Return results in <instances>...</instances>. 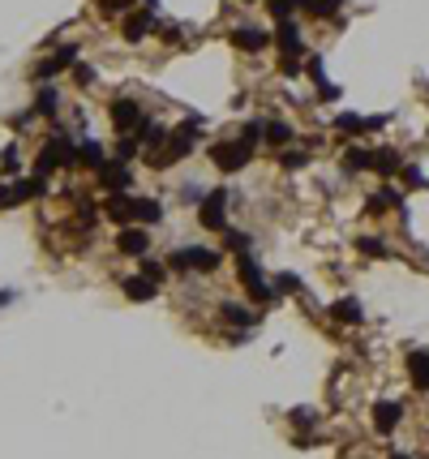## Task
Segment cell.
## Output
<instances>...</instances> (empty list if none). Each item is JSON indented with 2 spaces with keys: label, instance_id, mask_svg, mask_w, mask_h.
<instances>
[{
  "label": "cell",
  "instance_id": "cell-1",
  "mask_svg": "<svg viewBox=\"0 0 429 459\" xmlns=\"http://www.w3.org/2000/svg\"><path fill=\"white\" fill-rule=\"evenodd\" d=\"M211 159L219 172H245L249 159H254V142H245V138H232V142H219L211 150Z\"/></svg>",
  "mask_w": 429,
  "mask_h": 459
},
{
  "label": "cell",
  "instance_id": "cell-2",
  "mask_svg": "<svg viewBox=\"0 0 429 459\" xmlns=\"http://www.w3.org/2000/svg\"><path fill=\"white\" fill-rule=\"evenodd\" d=\"M168 266L172 271H202V275H211L215 266H219V253H211V249H176L172 258H168Z\"/></svg>",
  "mask_w": 429,
  "mask_h": 459
},
{
  "label": "cell",
  "instance_id": "cell-3",
  "mask_svg": "<svg viewBox=\"0 0 429 459\" xmlns=\"http://www.w3.org/2000/svg\"><path fill=\"white\" fill-rule=\"evenodd\" d=\"M197 223L207 227V232H223V223H228V193L223 189L207 193V202H202V211H197Z\"/></svg>",
  "mask_w": 429,
  "mask_h": 459
},
{
  "label": "cell",
  "instance_id": "cell-4",
  "mask_svg": "<svg viewBox=\"0 0 429 459\" xmlns=\"http://www.w3.org/2000/svg\"><path fill=\"white\" fill-rule=\"evenodd\" d=\"M193 142H197V120H185L176 134H168V146H163L159 163H176V159H185L189 150H193Z\"/></svg>",
  "mask_w": 429,
  "mask_h": 459
},
{
  "label": "cell",
  "instance_id": "cell-5",
  "mask_svg": "<svg viewBox=\"0 0 429 459\" xmlns=\"http://www.w3.org/2000/svg\"><path fill=\"white\" fill-rule=\"evenodd\" d=\"M236 266H241V279H245V288H249V296H254V300H270V296H275V292L266 288V279H262V266L249 258V249L241 253Z\"/></svg>",
  "mask_w": 429,
  "mask_h": 459
},
{
  "label": "cell",
  "instance_id": "cell-6",
  "mask_svg": "<svg viewBox=\"0 0 429 459\" xmlns=\"http://www.w3.org/2000/svg\"><path fill=\"white\" fill-rule=\"evenodd\" d=\"M112 124H116L120 134L138 129V124H142V108L133 104V99H116V104H112Z\"/></svg>",
  "mask_w": 429,
  "mask_h": 459
},
{
  "label": "cell",
  "instance_id": "cell-7",
  "mask_svg": "<svg viewBox=\"0 0 429 459\" xmlns=\"http://www.w3.org/2000/svg\"><path fill=\"white\" fill-rule=\"evenodd\" d=\"M146 245H150L146 227H120V232H116V249H120V253H133V258H142Z\"/></svg>",
  "mask_w": 429,
  "mask_h": 459
},
{
  "label": "cell",
  "instance_id": "cell-8",
  "mask_svg": "<svg viewBox=\"0 0 429 459\" xmlns=\"http://www.w3.org/2000/svg\"><path fill=\"white\" fill-rule=\"evenodd\" d=\"M73 61H78V47H60V52H56L52 61H39V65H35V78H39V82H47V78H56V73H60L65 65H73Z\"/></svg>",
  "mask_w": 429,
  "mask_h": 459
},
{
  "label": "cell",
  "instance_id": "cell-9",
  "mask_svg": "<svg viewBox=\"0 0 429 459\" xmlns=\"http://www.w3.org/2000/svg\"><path fill=\"white\" fill-rule=\"evenodd\" d=\"M150 31H155V13H133L129 9V17H124V39H129V43H138V39H146Z\"/></svg>",
  "mask_w": 429,
  "mask_h": 459
},
{
  "label": "cell",
  "instance_id": "cell-10",
  "mask_svg": "<svg viewBox=\"0 0 429 459\" xmlns=\"http://www.w3.org/2000/svg\"><path fill=\"white\" fill-rule=\"evenodd\" d=\"M399 417H403V408H399L395 399H382V403L373 408V429H378V433H391V429L399 425Z\"/></svg>",
  "mask_w": 429,
  "mask_h": 459
},
{
  "label": "cell",
  "instance_id": "cell-11",
  "mask_svg": "<svg viewBox=\"0 0 429 459\" xmlns=\"http://www.w3.org/2000/svg\"><path fill=\"white\" fill-rule=\"evenodd\" d=\"M138 142L146 146V155L155 159V150L168 142V129H163V124H155V120H142V124H138Z\"/></svg>",
  "mask_w": 429,
  "mask_h": 459
},
{
  "label": "cell",
  "instance_id": "cell-12",
  "mask_svg": "<svg viewBox=\"0 0 429 459\" xmlns=\"http://www.w3.org/2000/svg\"><path fill=\"white\" fill-rule=\"evenodd\" d=\"M232 43L241 47V52H262V47H270V35L254 31V26H241V31H232Z\"/></svg>",
  "mask_w": 429,
  "mask_h": 459
},
{
  "label": "cell",
  "instance_id": "cell-13",
  "mask_svg": "<svg viewBox=\"0 0 429 459\" xmlns=\"http://www.w3.org/2000/svg\"><path fill=\"white\" fill-rule=\"evenodd\" d=\"M155 292H159V284L150 275H129V279H124V296H129V300H150Z\"/></svg>",
  "mask_w": 429,
  "mask_h": 459
},
{
  "label": "cell",
  "instance_id": "cell-14",
  "mask_svg": "<svg viewBox=\"0 0 429 459\" xmlns=\"http://www.w3.org/2000/svg\"><path fill=\"white\" fill-rule=\"evenodd\" d=\"M99 176H104V185H108L112 193H124V189H129V168H124L120 159H116V163H104V168H99Z\"/></svg>",
  "mask_w": 429,
  "mask_h": 459
},
{
  "label": "cell",
  "instance_id": "cell-15",
  "mask_svg": "<svg viewBox=\"0 0 429 459\" xmlns=\"http://www.w3.org/2000/svg\"><path fill=\"white\" fill-rule=\"evenodd\" d=\"M408 373L416 391H429V352H408Z\"/></svg>",
  "mask_w": 429,
  "mask_h": 459
},
{
  "label": "cell",
  "instance_id": "cell-16",
  "mask_svg": "<svg viewBox=\"0 0 429 459\" xmlns=\"http://www.w3.org/2000/svg\"><path fill=\"white\" fill-rule=\"evenodd\" d=\"M275 43H280L288 56H300V31H296V22H292V17L280 22V31H275Z\"/></svg>",
  "mask_w": 429,
  "mask_h": 459
},
{
  "label": "cell",
  "instance_id": "cell-17",
  "mask_svg": "<svg viewBox=\"0 0 429 459\" xmlns=\"http://www.w3.org/2000/svg\"><path fill=\"white\" fill-rule=\"evenodd\" d=\"M108 219H116V223L124 227V223L133 219V198H129V193H112V198H108Z\"/></svg>",
  "mask_w": 429,
  "mask_h": 459
},
{
  "label": "cell",
  "instance_id": "cell-18",
  "mask_svg": "<svg viewBox=\"0 0 429 459\" xmlns=\"http://www.w3.org/2000/svg\"><path fill=\"white\" fill-rule=\"evenodd\" d=\"M331 318H335V322H348V326H357V322L365 318V309H361V300H352V296H343V300H335V309H331Z\"/></svg>",
  "mask_w": 429,
  "mask_h": 459
},
{
  "label": "cell",
  "instance_id": "cell-19",
  "mask_svg": "<svg viewBox=\"0 0 429 459\" xmlns=\"http://www.w3.org/2000/svg\"><path fill=\"white\" fill-rule=\"evenodd\" d=\"M403 163H399V150L382 146V150H373V172H382V176H395Z\"/></svg>",
  "mask_w": 429,
  "mask_h": 459
},
{
  "label": "cell",
  "instance_id": "cell-20",
  "mask_svg": "<svg viewBox=\"0 0 429 459\" xmlns=\"http://www.w3.org/2000/svg\"><path fill=\"white\" fill-rule=\"evenodd\" d=\"M133 219H142V223H159V219H163V207H159L155 198H138V202H133Z\"/></svg>",
  "mask_w": 429,
  "mask_h": 459
},
{
  "label": "cell",
  "instance_id": "cell-21",
  "mask_svg": "<svg viewBox=\"0 0 429 459\" xmlns=\"http://www.w3.org/2000/svg\"><path fill=\"white\" fill-rule=\"evenodd\" d=\"M343 168H348V172H365V168H373V155H369V150H361V146H348Z\"/></svg>",
  "mask_w": 429,
  "mask_h": 459
},
{
  "label": "cell",
  "instance_id": "cell-22",
  "mask_svg": "<svg viewBox=\"0 0 429 459\" xmlns=\"http://www.w3.org/2000/svg\"><path fill=\"white\" fill-rule=\"evenodd\" d=\"M223 322H232V326H254V314L245 309V305H223Z\"/></svg>",
  "mask_w": 429,
  "mask_h": 459
},
{
  "label": "cell",
  "instance_id": "cell-23",
  "mask_svg": "<svg viewBox=\"0 0 429 459\" xmlns=\"http://www.w3.org/2000/svg\"><path fill=\"white\" fill-rule=\"evenodd\" d=\"M335 129H339V134H361L365 120H361L357 112H339V116H335Z\"/></svg>",
  "mask_w": 429,
  "mask_h": 459
},
{
  "label": "cell",
  "instance_id": "cell-24",
  "mask_svg": "<svg viewBox=\"0 0 429 459\" xmlns=\"http://www.w3.org/2000/svg\"><path fill=\"white\" fill-rule=\"evenodd\" d=\"M387 207H399V193H395V189H382V193L369 198V211H373V215H382Z\"/></svg>",
  "mask_w": 429,
  "mask_h": 459
},
{
  "label": "cell",
  "instance_id": "cell-25",
  "mask_svg": "<svg viewBox=\"0 0 429 459\" xmlns=\"http://www.w3.org/2000/svg\"><path fill=\"white\" fill-rule=\"evenodd\" d=\"M266 142H270V146H284V142H292V129H288L284 120H270V124H266Z\"/></svg>",
  "mask_w": 429,
  "mask_h": 459
},
{
  "label": "cell",
  "instance_id": "cell-26",
  "mask_svg": "<svg viewBox=\"0 0 429 459\" xmlns=\"http://www.w3.org/2000/svg\"><path fill=\"white\" fill-rule=\"evenodd\" d=\"M56 104H60L56 90H52V86H43V90H39V99H35V112H39V116H47V112H56Z\"/></svg>",
  "mask_w": 429,
  "mask_h": 459
},
{
  "label": "cell",
  "instance_id": "cell-27",
  "mask_svg": "<svg viewBox=\"0 0 429 459\" xmlns=\"http://www.w3.org/2000/svg\"><path fill=\"white\" fill-rule=\"evenodd\" d=\"M78 163H90V168H104V150H99L95 142L78 146Z\"/></svg>",
  "mask_w": 429,
  "mask_h": 459
},
{
  "label": "cell",
  "instance_id": "cell-28",
  "mask_svg": "<svg viewBox=\"0 0 429 459\" xmlns=\"http://www.w3.org/2000/svg\"><path fill=\"white\" fill-rule=\"evenodd\" d=\"M357 249H361V253H369V258H387V245L378 241V236H361V241H357Z\"/></svg>",
  "mask_w": 429,
  "mask_h": 459
},
{
  "label": "cell",
  "instance_id": "cell-29",
  "mask_svg": "<svg viewBox=\"0 0 429 459\" xmlns=\"http://www.w3.org/2000/svg\"><path fill=\"white\" fill-rule=\"evenodd\" d=\"M300 5H305L314 17H326V13H335V9H339V0H300Z\"/></svg>",
  "mask_w": 429,
  "mask_h": 459
},
{
  "label": "cell",
  "instance_id": "cell-30",
  "mask_svg": "<svg viewBox=\"0 0 429 459\" xmlns=\"http://www.w3.org/2000/svg\"><path fill=\"white\" fill-rule=\"evenodd\" d=\"M300 5V0H266V9L275 13V17H280V22H288L292 17V9Z\"/></svg>",
  "mask_w": 429,
  "mask_h": 459
},
{
  "label": "cell",
  "instance_id": "cell-31",
  "mask_svg": "<svg viewBox=\"0 0 429 459\" xmlns=\"http://www.w3.org/2000/svg\"><path fill=\"white\" fill-rule=\"evenodd\" d=\"M138 146H142L138 138H120V142H116V159H120V163H124V159H133V155H138Z\"/></svg>",
  "mask_w": 429,
  "mask_h": 459
},
{
  "label": "cell",
  "instance_id": "cell-32",
  "mask_svg": "<svg viewBox=\"0 0 429 459\" xmlns=\"http://www.w3.org/2000/svg\"><path fill=\"white\" fill-rule=\"evenodd\" d=\"M17 185H0V211H9V207H17Z\"/></svg>",
  "mask_w": 429,
  "mask_h": 459
},
{
  "label": "cell",
  "instance_id": "cell-33",
  "mask_svg": "<svg viewBox=\"0 0 429 459\" xmlns=\"http://www.w3.org/2000/svg\"><path fill=\"white\" fill-rule=\"evenodd\" d=\"M296 288H300V279H296L292 271H284L280 279H275V292H296Z\"/></svg>",
  "mask_w": 429,
  "mask_h": 459
},
{
  "label": "cell",
  "instance_id": "cell-34",
  "mask_svg": "<svg viewBox=\"0 0 429 459\" xmlns=\"http://www.w3.org/2000/svg\"><path fill=\"white\" fill-rule=\"evenodd\" d=\"M99 9H104V13H129L133 0H99Z\"/></svg>",
  "mask_w": 429,
  "mask_h": 459
},
{
  "label": "cell",
  "instance_id": "cell-35",
  "mask_svg": "<svg viewBox=\"0 0 429 459\" xmlns=\"http://www.w3.org/2000/svg\"><path fill=\"white\" fill-rule=\"evenodd\" d=\"M399 172H403V185H408V189H421V185H425L421 168H399Z\"/></svg>",
  "mask_w": 429,
  "mask_h": 459
},
{
  "label": "cell",
  "instance_id": "cell-36",
  "mask_svg": "<svg viewBox=\"0 0 429 459\" xmlns=\"http://www.w3.org/2000/svg\"><path fill=\"white\" fill-rule=\"evenodd\" d=\"M0 168H5V176H13V168H17V146H5V155H0Z\"/></svg>",
  "mask_w": 429,
  "mask_h": 459
},
{
  "label": "cell",
  "instance_id": "cell-37",
  "mask_svg": "<svg viewBox=\"0 0 429 459\" xmlns=\"http://www.w3.org/2000/svg\"><path fill=\"white\" fill-rule=\"evenodd\" d=\"M142 275H150L155 284H163V279H168V275H163V262H150V258L142 262Z\"/></svg>",
  "mask_w": 429,
  "mask_h": 459
},
{
  "label": "cell",
  "instance_id": "cell-38",
  "mask_svg": "<svg viewBox=\"0 0 429 459\" xmlns=\"http://www.w3.org/2000/svg\"><path fill=\"white\" fill-rule=\"evenodd\" d=\"M292 425L309 429V425H314V408H296V412H292Z\"/></svg>",
  "mask_w": 429,
  "mask_h": 459
},
{
  "label": "cell",
  "instance_id": "cell-39",
  "mask_svg": "<svg viewBox=\"0 0 429 459\" xmlns=\"http://www.w3.org/2000/svg\"><path fill=\"white\" fill-rule=\"evenodd\" d=\"M223 241H228V249H236V253H245V249H249V236H245V232H228Z\"/></svg>",
  "mask_w": 429,
  "mask_h": 459
},
{
  "label": "cell",
  "instance_id": "cell-40",
  "mask_svg": "<svg viewBox=\"0 0 429 459\" xmlns=\"http://www.w3.org/2000/svg\"><path fill=\"white\" fill-rule=\"evenodd\" d=\"M300 163H305V155H300V150H288V155H284V168H288V172L300 168Z\"/></svg>",
  "mask_w": 429,
  "mask_h": 459
},
{
  "label": "cell",
  "instance_id": "cell-41",
  "mask_svg": "<svg viewBox=\"0 0 429 459\" xmlns=\"http://www.w3.org/2000/svg\"><path fill=\"white\" fill-rule=\"evenodd\" d=\"M78 82H82V86L95 82V69H90V65H78Z\"/></svg>",
  "mask_w": 429,
  "mask_h": 459
},
{
  "label": "cell",
  "instance_id": "cell-42",
  "mask_svg": "<svg viewBox=\"0 0 429 459\" xmlns=\"http://www.w3.org/2000/svg\"><path fill=\"white\" fill-rule=\"evenodd\" d=\"M284 73L292 78V73H300V65H296V56H284Z\"/></svg>",
  "mask_w": 429,
  "mask_h": 459
},
{
  "label": "cell",
  "instance_id": "cell-43",
  "mask_svg": "<svg viewBox=\"0 0 429 459\" xmlns=\"http://www.w3.org/2000/svg\"><path fill=\"white\" fill-rule=\"evenodd\" d=\"M5 300H13V292H0V305H5Z\"/></svg>",
  "mask_w": 429,
  "mask_h": 459
},
{
  "label": "cell",
  "instance_id": "cell-44",
  "mask_svg": "<svg viewBox=\"0 0 429 459\" xmlns=\"http://www.w3.org/2000/svg\"><path fill=\"white\" fill-rule=\"evenodd\" d=\"M391 459H408V455H391Z\"/></svg>",
  "mask_w": 429,
  "mask_h": 459
},
{
  "label": "cell",
  "instance_id": "cell-45",
  "mask_svg": "<svg viewBox=\"0 0 429 459\" xmlns=\"http://www.w3.org/2000/svg\"><path fill=\"white\" fill-rule=\"evenodd\" d=\"M146 5H155V0H146Z\"/></svg>",
  "mask_w": 429,
  "mask_h": 459
}]
</instances>
